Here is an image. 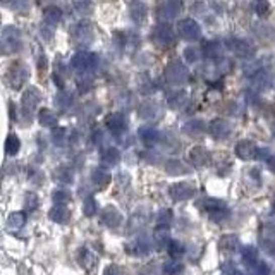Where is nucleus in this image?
<instances>
[{"label":"nucleus","instance_id":"11","mask_svg":"<svg viewBox=\"0 0 275 275\" xmlns=\"http://www.w3.org/2000/svg\"><path fill=\"white\" fill-rule=\"evenodd\" d=\"M108 126H110V129H114V131H120V129H124V126H126V120H124L122 115L115 114L108 119Z\"/></svg>","mask_w":275,"mask_h":275},{"label":"nucleus","instance_id":"2","mask_svg":"<svg viewBox=\"0 0 275 275\" xmlns=\"http://www.w3.org/2000/svg\"><path fill=\"white\" fill-rule=\"evenodd\" d=\"M182 11V6L179 0H160L157 6V18L162 23H169V21L179 18Z\"/></svg>","mask_w":275,"mask_h":275},{"label":"nucleus","instance_id":"1","mask_svg":"<svg viewBox=\"0 0 275 275\" xmlns=\"http://www.w3.org/2000/svg\"><path fill=\"white\" fill-rule=\"evenodd\" d=\"M177 33L182 40L186 41H196L201 38V26L196 19L184 18L177 23Z\"/></svg>","mask_w":275,"mask_h":275},{"label":"nucleus","instance_id":"9","mask_svg":"<svg viewBox=\"0 0 275 275\" xmlns=\"http://www.w3.org/2000/svg\"><path fill=\"white\" fill-rule=\"evenodd\" d=\"M251 9L258 18H266L272 12V6H270V0H253Z\"/></svg>","mask_w":275,"mask_h":275},{"label":"nucleus","instance_id":"7","mask_svg":"<svg viewBox=\"0 0 275 275\" xmlns=\"http://www.w3.org/2000/svg\"><path fill=\"white\" fill-rule=\"evenodd\" d=\"M253 85L256 86L258 90H265L268 88L270 85L273 83V74L266 69H258L253 73Z\"/></svg>","mask_w":275,"mask_h":275},{"label":"nucleus","instance_id":"14","mask_svg":"<svg viewBox=\"0 0 275 275\" xmlns=\"http://www.w3.org/2000/svg\"><path fill=\"white\" fill-rule=\"evenodd\" d=\"M19 150V141L16 136H11L7 140V153H16Z\"/></svg>","mask_w":275,"mask_h":275},{"label":"nucleus","instance_id":"15","mask_svg":"<svg viewBox=\"0 0 275 275\" xmlns=\"http://www.w3.org/2000/svg\"><path fill=\"white\" fill-rule=\"evenodd\" d=\"M141 136H143L147 141H153L157 138V132L152 131V129H143V131H141Z\"/></svg>","mask_w":275,"mask_h":275},{"label":"nucleus","instance_id":"8","mask_svg":"<svg viewBox=\"0 0 275 275\" xmlns=\"http://www.w3.org/2000/svg\"><path fill=\"white\" fill-rule=\"evenodd\" d=\"M129 14H131V19L134 21V23L141 24V23H145V19H147L148 9L143 2H140V0H132L131 6H129Z\"/></svg>","mask_w":275,"mask_h":275},{"label":"nucleus","instance_id":"3","mask_svg":"<svg viewBox=\"0 0 275 275\" xmlns=\"http://www.w3.org/2000/svg\"><path fill=\"white\" fill-rule=\"evenodd\" d=\"M187 76H189L187 67L181 60H172L165 69V78H167L170 85H182V83L187 81Z\"/></svg>","mask_w":275,"mask_h":275},{"label":"nucleus","instance_id":"4","mask_svg":"<svg viewBox=\"0 0 275 275\" xmlns=\"http://www.w3.org/2000/svg\"><path fill=\"white\" fill-rule=\"evenodd\" d=\"M227 47L231 48L237 57H241V59H249V57H253L256 53L255 45H253L249 40H246V38H231V40H227Z\"/></svg>","mask_w":275,"mask_h":275},{"label":"nucleus","instance_id":"5","mask_svg":"<svg viewBox=\"0 0 275 275\" xmlns=\"http://www.w3.org/2000/svg\"><path fill=\"white\" fill-rule=\"evenodd\" d=\"M152 40H153V43L158 45V47L167 48L176 43V35H174V31L170 30L167 24H160V26H157L155 30H153Z\"/></svg>","mask_w":275,"mask_h":275},{"label":"nucleus","instance_id":"12","mask_svg":"<svg viewBox=\"0 0 275 275\" xmlns=\"http://www.w3.org/2000/svg\"><path fill=\"white\" fill-rule=\"evenodd\" d=\"M50 215H52V219L57 220V222H65V220H67V210H65L64 207H55L50 212Z\"/></svg>","mask_w":275,"mask_h":275},{"label":"nucleus","instance_id":"13","mask_svg":"<svg viewBox=\"0 0 275 275\" xmlns=\"http://www.w3.org/2000/svg\"><path fill=\"white\" fill-rule=\"evenodd\" d=\"M24 222H26V217H24V214H12V217L9 219V226L11 227H21Z\"/></svg>","mask_w":275,"mask_h":275},{"label":"nucleus","instance_id":"10","mask_svg":"<svg viewBox=\"0 0 275 275\" xmlns=\"http://www.w3.org/2000/svg\"><path fill=\"white\" fill-rule=\"evenodd\" d=\"M182 57H184V60L187 62V64H196V62L201 59V50H199L198 47H186L184 52H182Z\"/></svg>","mask_w":275,"mask_h":275},{"label":"nucleus","instance_id":"6","mask_svg":"<svg viewBox=\"0 0 275 275\" xmlns=\"http://www.w3.org/2000/svg\"><path fill=\"white\" fill-rule=\"evenodd\" d=\"M199 50H201V55L208 60L222 62V59H224V48H222V45L217 43V41H205V45H203Z\"/></svg>","mask_w":275,"mask_h":275}]
</instances>
